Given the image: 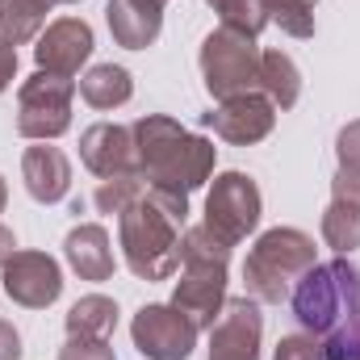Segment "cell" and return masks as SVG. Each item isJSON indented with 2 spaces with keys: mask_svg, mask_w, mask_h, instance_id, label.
<instances>
[{
  "mask_svg": "<svg viewBox=\"0 0 360 360\" xmlns=\"http://www.w3.org/2000/svg\"><path fill=\"white\" fill-rule=\"evenodd\" d=\"M293 319L323 344L327 360H360V264L335 256L314 264L293 293Z\"/></svg>",
  "mask_w": 360,
  "mask_h": 360,
  "instance_id": "6da1fadb",
  "label": "cell"
},
{
  "mask_svg": "<svg viewBox=\"0 0 360 360\" xmlns=\"http://www.w3.org/2000/svg\"><path fill=\"white\" fill-rule=\"evenodd\" d=\"M134 134V155H139V176L147 180V188H164L188 197L193 188H201L214 176L218 164V147L193 130H184L176 117L168 113H147L130 126Z\"/></svg>",
  "mask_w": 360,
  "mask_h": 360,
  "instance_id": "7a4b0ae2",
  "label": "cell"
},
{
  "mask_svg": "<svg viewBox=\"0 0 360 360\" xmlns=\"http://www.w3.org/2000/svg\"><path fill=\"white\" fill-rule=\"evenodd\" d=\"M226 264L231 243H222L205 222L180 235V281L172 289V306L197 331H210L226 306Z\"/></svg>",
  "mask_w": 360,
  "mask_h": 360,
  "instance_id": "3957f363",
  "label": "cell"
},
{
  "mask_svg": "<svg viewBox=\"0 0 360 360\" xmlns=\"http://www.w3.org/2000/svg\"><path fill=\"white\" fill-rule=\"evenodd\" d=\"M180 218H172L151 188L130 201L117 214V243H122V260L139 281H168L180 269Z\"/></svg>",
  "mask_w": 360,
  "mask_h": 360,
  "instance_id": "277c9868",
  "label": "cell"
},
{
  "mask_svg": "<svg viewBox=\"0 0 360 360\" xmlns=\"http://www.w3.org/2000/svg\"><path fill=\"white\" fill-rule=\"evenodd\" d=\"M319 264V248L306 231L297 226H272L264 231L248 260H243V285H248V297H256L260 306H281L289 302L293 285L306 276V272Z\"/></svg>",
  "mask_w": 360,
  "mask_h": 360,
  "instance_id": "5b68a950",
  "label": "cell"
},
{
  "mask_svg": "<svg viewBox=\"0 0 360 360\" xmlns=\"http://www.w3.org/2000/svg\"><path fill=\"white\" fill-rule=\"evenodd\" d=\"M201 80L214 101L239 96V92H260V46L256 38L239 30H210L201 42Z\"/></svg>",
  "mask_w": 360,
  "mask_h": 360,
  "instance_id": "8992f818",
  "label": "cell"
},
{
  "mask_svg": "<svg viewBox=\"0 0 360 360\" xmlns=\"http://www.w3.org/2000/svg\"><path fill=\"white\" fill-rule=\"evenodd\" d=\"M72 101L76 80L55 76V72H34L17 89V134L34 143H51L72 130Z\"/></svg>",
  "mask_w": 360,
  "mask_h": 360,
  "instance_id": "52a82bcc",
  "label": "cell"
},
{
  "mask_svg": "<svg viewBox=\"0 0 360 360\" xmlns=\"http://www.w3.org/2000/svg\"><path fill=\"white\" fill-rule=\"evenodd\" d=\"M264 214V197L260 184L248 172H222L214 176L210 193H205V226L222 239V243H243Z\"/></svg>",
  "mask_w": 360,
  "mask_h": 360,
  "instance_id": "ba28073f",
  "label": "cell"
},
{
  "mask_svg": "<svg viewBox=\"0 0 360 360\" xmlns=\"http://www.w3.org/2000/svg\"><path fill=\"white\" fill-rule=\"evenodd\" d=\"M130 340L147 360H188L197 348V327L168 302H151L134 314Z\"/></svg>",
  "mask_w": 360,
  "mask_h": 360,
  "instance_id": "9c48e42d",
  "label": "cell"
},
{
  "mask_svg": "<svg viewBox=\"0 0 360 360\" xmlns=\"http://www.w3.org/2000/svg\"><path fill=\"white\" fill-rule=\"evenodd\" d=\"M201 122H205L218 139H226V143H235V147H252V143H260V139L272 134V126H276V105H272L264 92H239V96L218 101V109L201 113Z\"/></svg>",
  "mask_w": 360,
  "mask_h": 360,
  "instance_id": "30bf717a",
  "label": "cell"
},
{
  "mask_svg": "<svg viewBox=\"0 0 360 360\" xmlns=\"http://www.w3.org/2000/svg\"><path fill=\"white\" fill-rule=\"evenodd\" d=\"M0 272H4V293L25 310H46L63 293V269L46 252H13Z\"/></svg>",
  "mask_w": 360,
  "mask_h": 360,
  "instance_id": "8fae6325",
  "label": "cell"
},
{
  "mask_svg": "<svg viewBox=\"0 0 360 360\" xmlns=\"http://www.w3.org/2000/svg\"><path fill=\"white\" fill-rule=\"evenodd\" d=\"M260 302L256 297H231L210 327V360H260Z\"/></svg>",
  "mask_w": 360,
  "mask_h": 360,
  "instance_id": "7c38bea8",
  "label": "cell"
},
{
  "mask_svg": "<svg viewBox=\"0 0 360 360\" xmlns=\"http://www.w3.org/2000/svg\"><path fill=\"white\" fill-rule=\"evenodd\" d=\"M92 25L84 17H59L51 21L42 34H38V46H34V63L38 72H55V76H80V68L89 63L92 55Z\"/></svg>",
  "mask_w": 360,
  "mask_h": 360,
  "instance_id": "4fadbf2b",
  "label": "cell"
},
{
  "mask_svg": "<svg viewBox=\"0 0 360 360\" xmlns=\"http://www.w3.org/2000/svg\"><path fill=\"white\" fill-rule=\"evenodd\" d=\"M80 160L92 176L109 180V176H126L139 172V155H134V134L130 126L117 122H96L80 134Z\"/></svg>",
  "mask_w": 360,
  "mask_h": 360,
  "instance_id": "5bb4252c",
  "label": "cell"
},
{
  "mask_svg": "<svg viewBox=\"0 0 360 360\" xmlns=\"http://www.w3.org/2000/svg\"><path fill=\"white\" fill-rule=\"evenodd\" d=\"M105 21H109V34L117 46L147 51L164 30V0H109Z\"/></svg>",
  "mask_w": 360,
  "mask_h": 360,
  "instance_id": "9a60e30c",
  "label": "cell"
},
{
  "mask_svg": "<svg viewBox=\"0 0 360 360\" xmlns=\"http://www.w3.org/2000/svg\"><path fill=\"white\" fill-rule=\"evenodd\" d=\"M21 180H25V193L42 205H55L72 193V160L59 151V147H25L21 155Z\"/></svg>",
  "mask_w": 360,
  "mask_h": 360,
  "instance_id": "2e32d148",
  "label": "cell"
},
{
  "mask_svg": "<svg viewBox=\"0 0 360 360\" xmlns=\"http://www.w3.org/2000/svg\"><path fill=\"white\" fill-rule=\"evenodd\" d=\"M63 256H68V264H72V272H76L80 281H109L113 269H117L109 231H105L101 222H80V226H72L68 239H63Z\"/></svg>",
  "mask_w": 360,
  "mask_h": 360,
  "instance_id": "e0dca14e",
  "label": "cell"
},
{
  "mask_svg": "<svg viewBox=\"0 0 360 360\" xmlns=\"http://www.w3.org/2000/svg\"><path fill=\"white\" fill-rule=\"evenodd\" d=\"M51 0H0V42L25 46L46 30Z\"/></svg>",
  "mask_w": 360,
  "mask_h": 360,
  "instance_id": "ac0fdd59",
  "label": "cell"
},
{
  "mask_svg": "<svg viewBox=\"0 0 360 360\" xmlns=\"http://www.w3.org/2000/svg\"><path fill=\"white\" fill-rule=\"evenodd\" d=\"M260 92L276 109H293L302 96V72L285 51H260Z\"/></svg>",
  "mask_w": 360,
  "mask_h": 360,
  "instance_id": "d6986e66",
  "label": "cell"
},
{
  "mask_svg": "<svg viewBox=\"0 0 360 360\" xmlns=\"http://www.w3.org/2000/svg\"><path fill=\"white\" fill-rule=\"evenodd\" d=\"M80 96L92 109H117V105H126L134 96V80L117 63H96L80 76Z\"/></svg>",
  "mask_w": 360,
  "mask_h": 360,
  "instance_id": "ffe728a7",
  "label": "cell"
},
{
  "mask_svg": "<svg viewBox=\"0 0 360 360\" xmlns=\"http://www.w3.org/2000/svg\"><path fill=\"white\" fill-rule=\"evenodd\" d=\"M63 323H68V335H76V340H109L117 327V302L105 293H89L68 310Z\"/></svg>",
  "mask_w": 360,
  "mask_h": 360,
  "instance_id": "44dd1931",
  "label": "cell"
},
{
  "mask_svg": "<svg viewBox=\"0 0 360 360\" xmlns=\"http://www.w3.org/2000/svg\"><path fill=\"white\" fill-rule=\"evenodd\" d=\"M323 243L335 248L340 256H352L360 248V205L331 197V205L323 210Z\"/></svg>",
  "mask_w": 360,
  "mask_h": 360,
  "instance_id": "7402d4cb",
  "label": "cell"
},
{
  "mask_svg": "<svg viewBox=\"0 0 360 360\" xmlns=\"http://www.w3.org/2000/svg\"><path fill=\"white\" fill-rule=\"evenodd\" d=\"M205 4L222 17L226 30H239V34H248V38H256V34L272 21L269 0H205Z\"/></svg>",
  "mask_w": 360,
  "mask_h": 360,
  "instance_id": "603a6c76",
  "label": "cell"
},
{
  "mask_svg": "<svg viewBox=\"0 0 360 360\" xmlns=\"http://www.w3.org/2000/svg\"><path fill=\"white\" fill-rule=\"evenodd\" d=\"M147 193V180L139 176V172H126V176H109L96 184V193H92V205L101 210V214H122L130 201H139Z\"/></svg>",
  "mask_w": 360,
  "mask_h": 360,
  "instance_id": "cb8c5ba5",
  "label": "cell"
},
{
  "mask_svg": "<svg viewBox=\"0 0 360 360\" xmlns=\"http://www.w3.org/2000/svg\"><path fill=\"white\" fill-rule=\"evenodd\" d=\"M269 13L289 38H314V4H306V0H269Z\"/></svg>",
  "mask_w": 360,
  "mask_h": 360,
  "instance_id": "d4e9b609",
  "label": "cell"
},
{
  "mask_svg": "<svg viewBox=\"0 0 360 360\" xmlns=\"http://www.w3.org/2000/svg\"><path fill=\"white\" fill-rule=\"evenodd\" d=\"M272 360H327V352H323V344H319L314 335L297 331V335H285V340L276 344Z\"/></svg>",
  "mask_w": 360,
  "mask_h": 360,
  "instance_id": "484cf974",
  "label": "cell"
},
{
  "mask_svg": "<svg viewBox=\"0 0 360 360\" xmlns=\"http://www.w3.org/2000/svg\"><path fill=\"white\" fill-rule=\"evenodd\" d=\"M59 360H117L109 340H76L68 335V344L59 348Z\"/></svg>",
  "mask_w": 360,
  "mask_h": 360,
  "instance_id": "4316f807",
  "label": "cell"
},
{
  "mask_svg": "<svg viewBox=\"0 0 360 360\" xmlns=\"http://www.w3.org/2000/svg\"><path fill=\"white\" fill-rule=\"evenodd\" d=\"M335 155H340V168H360V117L335 134Z\"/></svg>",
  "mask_w": 360,
  "mask_h": 360,
  "instance_id": "83f0119b",
  "label": "cell"
},
{
  "mask_svg": "<svg viewBox=\"0 0 360 360\" xmlns=\"http://www.w3.org/2000/svg\"><path fill=\"white\" fill-rule=\"evenodd\" d=\"M331 197L360 205V168H340L335 180H331Z\"/></svg>",
  "mask_w": 360,
  "mask_h": 360,
  "instance_id": "f1b7e54d",
  "label": "cell"
},
{
  "mask_svg": "<svg viewBox=\"0 0 360 360\" xmlns=\"http://www.w3.org/2000/svg\"><path fill=\"white\" fill-rule=\"evenodd\" d=\"M0 360H21V335L8 319H0Z\"/></svg>",
  "mask_w": 360,
  "mask_h": 360,
  "instance_id": "f546056e",
  "label": "cell"
},
{
  "mask_svg": "<svg viewBox=\"0 0 360 360\" xmlns=\"http://www.w3.org/2000/svg\"><path fill=\"white\" fill-rule=\"evenodd\" d=\"M13 76H17V46H4L0 42V92L13 84Z\"/></svg>",
  "mask_w": 360,
  "mask_h": 360,
  "instance_id": "4dcf8cb0",
  "label": "cell"
},
{
  "mask_svg": "<svg viewBox=\"0 0 360 360\" xmlns=\"http://www.w3.org/2000/svg\"><path fill=\"white\" fill-rule=\"evenodd\" d=\"M17 252V239H13V231L8 226H0V269H4V260Z\"/></svg>",
  "mask_w": 360,
  "mask_h": 360,
  "instance_id": "1f68e13d",
  "label": "cell"
},
{
  "mask_svg": "<svg viewBox=\"0 0 360 360\" xmlns=\"http://www.w3.org/2000/svg\"><path fill=\"white\" fill-rule=\"evenodd\" d=\"M4 201H8V184H4V176H0V214H4Z\"/></svg>",
  "mask_w": 360,
  "mask_h": 360,
  "instance_id": "d6a6232c",
  "label": "cell"
},
{
  "mask_svg": "<svg viewBox=\"0 0 360 360\" xmlns=\"http://www.w3.org/2000/svg\"><path fill=\"white\" fill-rule=\"evenodd\" d=\"M51 4H80V0H51Z\"/></svg>",
  "mask_w": 360,
  "mask_h": 360,
  "instance_id": "836d02e7",
  "label": "cell"
},
{
  "mask_svg": "<svg viewBox=\"0 0 360 360\" xmlns=\"http://www.w3.org/2000/svg\"><path fill=\"white\" fill-rule=\"evenodd\" d=\"M306 4H319V0H306Z\"/></svg>",
  "mask_w": 360,
  "mask_h": 360,
  "instance_id": "e575fe53",
  "label": "cell"
}]
</instances>
